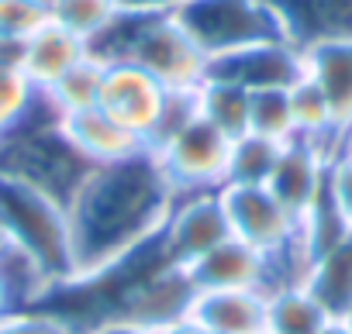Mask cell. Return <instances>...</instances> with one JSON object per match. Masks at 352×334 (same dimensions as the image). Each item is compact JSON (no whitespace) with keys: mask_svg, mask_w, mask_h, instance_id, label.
I'll return each mask as SVG.
<instances>
[{"mask_svg":"<svg viewBox=\"0 0 352 334\" xmlns=\"http://www.w3.org/2000/svg\"><path fill=\"white\" fill-rule=\"evenodd\" d=\"M0 141H4V131H0Z\"/></svg>","mask_w":352,"mask_h":334,"instance_id":"38","label":"cell"},{"mask_svg":"<svg viewBox=\"0 0 352 334\" xmlns=\"http://www.w3.org/2000/svg\"><path fill=\"white\" fill-rule=\"evenodd\" d=\"M324 190H328V200H331V207L338 211L342 224L352 231V158H349L345 152L331 155Z\"/></svg>","mask_w":352,"mask_h":334,"instance_id":"29","label":"cell"},{"mask_svg":"<svg viewBox=\"0 0 352 334\" xmlns=\"http://www.w3.org/2000/svg\"><path fill=\"white\" fill-rule=\"evenodd\" d=\"M328 162H331V152L314 145V141H304V138H294L280 148L276 155V165L266 180V190L297 217L304 221L307 211L318 204V197L324 193V183H328Z\"/></svg>","mask_w":352,"mask_h":334,"instance_id":"11","label":"cell"},{"mask_svg":"<svg viewBox=\"0 0 352 334\" xmlns=\"http://www.w3.org/2000/svg\"><path fill=\"white\" fill-rule=\"evenodd\" d=\"M124 14L121 0H49V18L87 45L100 42Z\"/></svg>","mask_w":352,"mask_h":334,"instance_id":"23","label":"cell"},{"mask_svg":"<svg viewBox=\"0 0 352 334\" xmlns=\"http://www.w3.org/2000/svg\"><path fill=\"white\" fill-rule=\"evenodd\" d=\"M94 165L63 138L49 107H42L21 128L8 131L4 141H0V173L18 176V180L59 197L63 204H69V197L76 193V187L83 183V176Z\"/></svg>","mask_w":352,"mask_h":334,"instance_id":"4","label":"cell"},{"mask_svg":"<svg viewBox=\"0 0 352 334\" xmlns=\"http://www.w3.org/2000/svg\"><path fill=\"white\" fill-rule=\"evenodd\" d=\"M297 49L352 38V0H270Z\"/></svg>","mask_w":352,"mask_h":334,"instance_id":"16","label":"cell"},{"mask_svg":"<svg viewBox=\"0 0 352 334\" xmlns=\"http://www.w3.org/2000/svg\"><path fill=\"white\" fill-rule=\"evenodd\" d=\"M259 334H270V331H259Z\"/></svg>","mask_w":352,"mask_h":334,"instance_id":"39","label":"cell"},{"mask_svg":"<svg viewBox=\"0 0 352 334\" xmlns=\"http://www.w3.org/2000/svg\"><path fill=\"white\" fill-rule=\"evenodd\" d=\"M331 317L321 310V303L307 293L304 283H287L270 289L266 303V331L270 334H318Z\"/></svg>","mask_w":352,"mask_h":334,"instance_id":"21","label":"cell"},{"mask_svg":"<svg viewBox=\"0 0 352 334\" xmlns=\"http://www.w3.org/2000/svg\"><path fill=\"white\" fill-rule=\"evenodd\" d=\"M0 217H4L14 245L49 276L56 289L76 283L69 214L59 197L0 173Z\"/></svg>","mask_w":352,"mask_h":334,"instance_id":"3","label":"cell"},{"mask_svg":"<svg viewBox=\"0 0 352 334\" xmlns=\"http://www.w3.org/2000/svg\"><path fill=\"white\" fill-rule=\"evenodd\" d=\"M76 334H155V331L131 320V317H124V313H104V317L90 320L87 327H80Z\"/></svg>","mask_w":352,"mask_h":334,"instance_id":"30","label":"cell"},{"mask_svg":"<svg viewBox=\"0 0 352 334\" xmlns=\"http://www.w3.org/2000/svg\"><path fill=\"white\" fill-rule=\"evenodd\" d=\"M104 59H128L159 80L169 93H194L208 73L211 59L190 38L176 14H131L124 11L118 25L90 45Z\"/></svg>","mask_w":352,"mask_h":334,"instance_id":"2","label":"cell"},{"mask_svg":"<svg viewBox=\"0 0 352 334\" xmlns=\"http://www.w3.org/2000/svg\"><path fill=\"white\" fill-rule=\"evenodd\" d=\"M176 18L211 62L249 45L287 38L270 0H190Z\"/></svg>","mask_w":352,"mask_h":334,"instance_id":"6","label":"cell"},{"mask_svg":"<svg viewBox=\"0 0 352 334\" xmlns=\"http://www.w3.org/2000/svg\"><path fill=\"white\" fill-rule=\"evenodd\" d=\"M42 107H45L42 104V93L25 76V69L18 66V59L0 52V131L8 134V131L21 128Z\"/></svg>","mask_w":352,"mask_h":334,"instance_id":"24","label":"cell"},{"mask_svg":"<svg viewBox=\"0 0 352 334\" xmlns=\"http://www.w3.org/2000/svg\"><path fill=\"white\" fill-rule=\"evenodd\" d=\"M11 310H18V300H14V293H11V286H8L4 272H0V317L11 313Z\"/></svg>","mask_w":352,"mask_h":334,"instance_id":"33","label":"cell"},{"mask_svg":"<svg viewBox=\"0 0 352 334\" xmlns=\"http://www.w3.org/2000/svg\"><path fill=\"white\" fill-rule=\"evenodd\" d=\"M307 293L321 303L328 317H349L352 313V231L342 235L335 245L318 252L307 262V272L300 279Z\"/></svg>","mask_w":352,"mask_h":334,"instance_id":"18","label":"cell"},{"mask_svg":"<svg viewBox=\"0 0 352 334\" xmlns=\"http://www.w3.org/2000/svg\"><path fill=\"white\" fill-rule=\"evenodd\" d=\"M342 152H345V155H349V158H352V138H349V141H345V148H342Z\"/></svg>","mask_w":352,"mask_h":334,"instance_id":"36","label":"cell"},{"mask_svg":"<svg viewBox=\"0 0 352 334\" xmlns=\"http://www.w3.org/2000/svg\"><path fill=\"white\" fill-rule=\"evenodd\" d=\"M11 248H14V238H11V231H8L4 217H0V259H4V255H8Z\"/></svg>","mask_w":352,"mask_h":334,"instance_id":"34","label":"cell"},{"mask_svg":"<svg viewBox=\"0 0 352 334\" xmlns=\"http://www.w3.org/2000/svg\"><path fill=\"white\" fill-rule=\"evenodd\" d=\"M342 320H345V327H349V334H352V313H349V317H342Z\"/></svg>","mask_w":352,"mask_h":334,"instance_id":"37","label":"cell"},{"mask_svg":"<svg viewBox=\"0 0 352 334\" xmlns=\"http://www.w3.org/2000/svg\"><path fill=\"white\" fill-rule=\"evenodd\" d=\"M194 104H197V114L208 124H214L221 134L239 138L249 131V90L245 86L208 73V80L194 90Z\"/></svg>","mask_w":352,"mask_h":334,"instance_id":"20","label":"cell"},{"mask_svg":"<svg viewBox=\"0 0 352 334\" xmlns=\"http://www.w3.org/2000/svg\"><path fill=\"white\" fill-rule=\"evenodd\" d=\"M155 334H201V327H197L190 317H180V320H173V324L155 327Z\"/></svg>","mask_w":352,"mask_h":334,"instance_id":"32","label":"cell"},{"mask_svg":"<svg viewBox=\"0 0 352 334\" xmlns=\"http://www.w3.org/2000/svg\"><path fill=\"white\" fill-rule=\"evenodd\" d=\"M190 300H194V286H190L187 272L155 259L152 269L138 272L135 279H128L118 289V303H114L111 313H124V317L155 331L162 324L187 317Z\"/></svg>","mask_w":352,"mask_h":334,"instance_id":"9","label":"cell"},{"mask_svg":"<svg viewBox=\"0 0 352 334\" xmlns=\"http://www.w3.org/2000/svg\"><path fill=\"white\" fill-rule=\"evenodd\" d=\"M266 289H201L187 317L208 334H259L266 331Z\"/></svg>","mask_w":352,"mask_h":334,"instance_id":"14","label":"cell"},{"mask_svg":"<svg viewBox=\"0 0 352 334\" xmlns=\"http://www.w3.org/2000/svg\"><path fill=\"white\" fill-rule=\"evenodd\" d=\"M166 104H169V90L159 80H152L142 66L128 59H107L100 100H97V107L107 117H114L121 128H128L145 145H152Z\"/></svg>","mask_w":352,"mask_h":334,"instance_id":"8","label":"cell"},{"mask_svg":"<svg viewBox=\"0 0 352 334\" xmlns=\"http://www.w3.org/2000/svg\"><path fill=\"white\" fill-rule=\"evenodd\" d=\"M232 141L214 124H208L201 114L187 117L176 131L159 138L148 152L162 169L166 183L176 197L184 193H214L228 183V158Z\"/></svg>","mask_w":352,"mask_h":334,"instance_id":"5","label":"cell"},{"mask_svg":"<svg viewBox=\"0 0 352 334\" xmlns=\"http://www.w3.org/2000/svg\"><path fill=\"white\" fill-rule=\"evenodd\" d=\"M121 4L131 14H176L180 8H187L190 0H121Z\"/></svg>","mask_w":352,"mask_h":334,"instance_id":"31","label":"cell"},{"mask_svg":"<svg viewBox=\"0 0 352 334\" xmlns=\"http://www.w3.org/2000/svg\"><path fill=\"white\" fill-rule=\"evenodd\" d=\"M300 52H304V73L324 93L335 121V134L345 148V141L352 138V38L311 45Z\"/></svg>","mask_w":352,"mask_h":334,"instance_id":"15","label":"cell"},{"mask_svg":"<svg viewBox=\"0 0 352 334\" xmlns=\"http://www.w3.org/2000/svg\"><path fill=\"white\" fill-rule=\"evenodd\" d=\"M0 334H76L69 327V320H63L59 313L38 307H18L11 313L0 317Z\"/></svg>","mask_w":352,"mask_h":334,"instance_id":"28","label":"cell"},{"mask_svg":"<svg viewBox=\"0 0 352 334\" xmlns=\"http://www.w3.org/2000/svg\"><path fill=\"white\" fill-rule=\"evenodd\" d=\"M283 145L270 141V138H259V134H239L232 141V158H228V183H239V187H266L273 165H276V155H280ZM225 183V187H228Z\"/></svg>","mask_w":352,"mask_h":334,"instance_id":"25","label":"cell"},{"mask_svg":"<svg viewBox=\"0 0 352 334\" xmlns=\"http://www.w3.org/2000/svg\"><path fill=\"white\" fill-rule=\"evenodd\" d=\"M214 76H225L239 86L252 90H273V86H294L304 76V52L280 38V42H263V45H249L242 52H232L225 59L211 62Z\"/></svg>","mask_w":352,"mask_h":334,"instance_id":"12","label":"cell"},{"mask_svg":"<svg viewBox=\"0 0 352 334\" xmlns=\"http://www.w3.org/2000/svg\"><path fill=\"white\" fill-rule=\"evenodd\" d=\"M201 334H208V331H201Z\"/></svg>","mask_w":352,"mask_h":334,"instance_id":"40","label":"cell"},{"mask_svg":"<svg viewBox=\"0 0 352 334\" xmlns=\"http://www.w3.org/2000/svg\"><path fill=\"white\" fill-rule=\"evenodd\" d=\"M87 52H90V45H87L83 38H76V35H69L66 28H59L56 21H49V25H42V28L14 52V59H18V66L25 69V76L35 83V90L42 93V90H49L69 66H76Z\"/></svg>","mask_w":352,"mask_h":334,"instance_id":"17","label":"cell"},{"mask_svg":"<svg viewBox=\"0 0 352 334\" xmlns=\"http://www.w3.org/2000/svg\"><path fill=\"white\" fill-rule=\"evenodd\" d=\"M194 293L201 289H273L280 283L276 265L270 255H263L259 248L245 245L242 238H228L218 248H211L208 255H201L194 265L184 269Z\"/></svg>","mask_w":352,"mask_h":334,"instance_id":"10","label":"cell"},{"mask_svg":"<svg viewBox=\"0 0 352 334\" xmlns=\"http://www.w3.org/2000/svg\"><path fill=\"white\" fill-rule=\"evenodd\" d=\"M318 334H349V327H345V320L331 317V320H328V324H324V327H321Z\"/></svg>","mask_w":352,"mask_h":334,"instance_id":"35","label":"cell"},{"mask_svg":"<svg viewBox=\"0 0 352 334\" xmlns=\"http://www.w3.org/2000/svg\"><path fill=\"white\" fill-rule=\"evenodd\" d=\"M104 73H107V59L100 52H87L76 66H69L49 90H42V100L49 107L52 117H66L76 110H90L100 100V86H104Z\"/></svg>","mask_w":352,"mask_h":334,"instance_id":"19","label":"cell"},{"mask_svg":"<svg viewBox=\"0 0 352 334\" xmlns=\"http://www.w3.org/2000/svg\"><path fill=\"white\" fill-rule=\"evenodd\" d=\"M173 200L176 193L152 152L94 165L66 204L76 283L100 279L145 252L159 238Z\"/></svg>","mask_w":352,"mask_h":334,"instance_id":"1","label":"cell"},{"mask_svg":"<svg viewBox=\"0 0 352 334\" xmlns=\"http://www.w3.org/2000/svg\"><path fill=\"white\" fill-rule=\"evenodd\" d=\"M63 138L90 162V165H111V162H124L135 158L142 152H148V145L131 134L128 128H121L114 117H107L100 107L90 110H76L66 117H56Z\"/></svg>","mask_w":352,"mask_h":334,"instance_id":"13","label":"cell"},{"mask_svg":"<svg viewBox=\"0 0 352 334\" xmlns=\"http://www.w3.org/2000/svg\"><path fill=\"white\" fill-rule=\"evenodd\" d=\"M228 238H232V224H228L221 190L184 193L169 207V217L155 238V255L173 269H187Z\"/></svg>","mask_w":352,"mask_h":334,"instance_id":"7","label":"cell"},{"mask_svg":"<svg viewBox=\"0 0 352 334\" xmlns=\"http://www.w3.org/2000/svg\"><path fill=\"white\" fill-rule=\"evenodd\" d=\"M49 21V4L42 0H0V52L14 56Z\"/></svg>","mask_w":352,"mask_h":334,"instance_id":"27","label":"cell"},{"mask_svg":"<svg viewBox=\"0 0 352 334\" xmlns=\"http://www.w3.org/2000/svg\"><path fill=\"white\" fill-rule=\"evenodd\" d=\"M287 93H290V114H294V131H297V138L314 141V145L328 148L331 155H338V152H342V141H338V134H335V121H331L328 100H324V93L314 86V80L304 73Z\"/></svg>","mask_w":352,"mask_h":334,"instance_id":"22","label":"cell"},{"mask_svg":"<svg viewBox=\"0 0 352 334\" xmlns=\"http://www.w3.org/2000/svg\"><path fill=\"white\" fill-rule=\"evenodd\" d=\"M287 90L273 86V90H252L249 93V134L270 138L276 145H287V141L297 138L294 114H290V93Z\"/></svg>","mask_w":352,"mask_h":334,"instance_id":"26","label":"cell"}]
</instances>
